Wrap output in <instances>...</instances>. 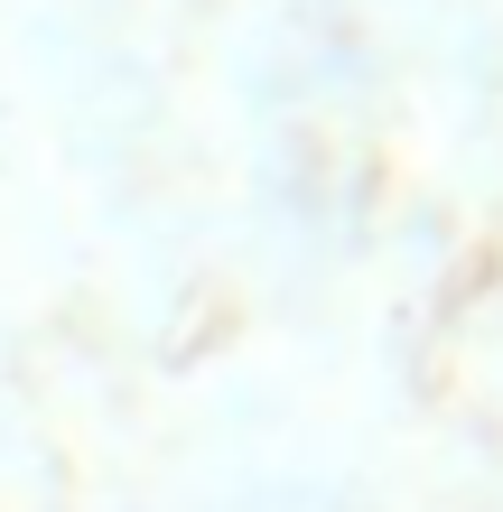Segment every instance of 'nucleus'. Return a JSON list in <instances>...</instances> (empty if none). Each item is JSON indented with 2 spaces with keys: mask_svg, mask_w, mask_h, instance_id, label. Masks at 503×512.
I'll return each instance as SVG.
<instances>
[]
</instances>
